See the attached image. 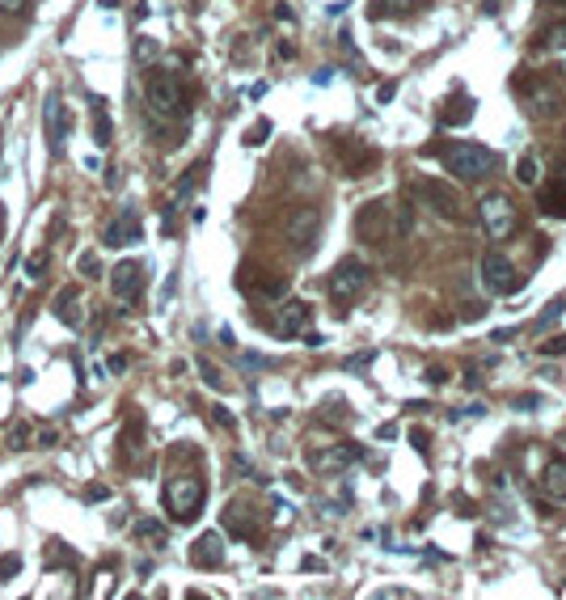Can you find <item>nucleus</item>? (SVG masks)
I'll return each instance as SVG.
<instances>
[{
	"instance_id": "09e8293b",
	"label": "nucleus",
	"mask_w": 566,
	"mask_h": 600,
	"mask_svg": "<svg viewBox=\"0 0 566 600\" xmlns=\"http://www.w3.org/2000/svg\"><path fill=\"white\" fill-rule=\"evenodd\" d=\"M97 4H102V9H119V0H97Z\"/></svg>"
},
{
	"instance_id": "58836bf2",
	"label": "nucleus",
	"mask_w": 566,
	"mask_h": 600,
	"mask_svg": "<svg viewBox=\"0 0 566 600\" xmlns=\"http://www.w3.org/2000/svg\"><path fill=\"white\" fill-rule=\"evenodd\" d=\"M241 363H246V368H271V360H266V355H254V351L241 355Z\"/></svg>"
},
{
	"instance_id": "f3484780",
	"label": "nucleus",
	"mask_w": 566,
	"mask_h": 600,
	"mask_svg": "<svg viewBox=\"0 0 566 600\" xmlns=\"http://www.w3.org/2000/svg\"><path fill=\"white\" fill-rule=\"evenodd\" d=\"M351 461H364V448H326V452H309V465L313 470H343V465H351Z\"/></svg>"
},
{
	"instance_id": "4be33fe9",
	"label": "nucleus",
	"mask_w": 566,
	"mask_h": 600,
	"mask_svg": "<svg viewBox=\"0 0 566 600\" xmlns=\"http://www.w3.org/2000/svg\"><path fill=\"white\" fill-rule=\"evenodd\" d=\"M537 178H541V161L533 153H525L516 161V182H520V186H537Z\"/></svg>"
},
{
	"instance_id": "7c9ffc66",
	"label": "nucleus",
	"mask_w": 566,
	"mask_h": 600,
	"mask_svg": "<svg viewBox=\"0 0 566 600\" xmlns=\"http://www.w3.org/2000/svg\"><path fill=\"white\" fill-rule=\"evenodd\" d=\"M30 9V0H0V13H9V17H22Z\"/></svg>"
},
{
	"instance_id": "ddd939ff",
	"label": "nucleus",
	"mask_w": 566,
	"mask_h": 600,
	"mask_svg": "<svg viewBox=\"0 0 566 600\" xmlns=\"http://www.w3.org/2000/svg\"><path fill=\"white\" fill-rule=\"evenodd\" d=\"M111 288H114V296H119V300H136L139 288H144V266L131 263V258H127V263H119L111 271Z\"/></svg>"
},
{
	"instance_id": "2f4dec72",
	"label": "nucleus",
	"mask_w": 566,
	"mask_h": 600,
	"mask_svg": "<svg viewBox=\"0 0 566 600\" xmlns=\"http://www.w3.org/2000/svg\"><path fill=\"white\" fill-rule=\"evenodd\" d=\"M152 56H157V42H152V39H139V42H136V59H139V64H148Z\"/></svg>"
},
{
	"instance_id": "412c9836",
	"label": "nucleus",
	"mask_w": 566,
	"mask_h": 600,
	"mask_svg": "<svg viewBox=\"0 0 566 600\" xmlns=\"http://www.w3.org/2000/svg\"><path fill=\"white\" fill-rule=\"evenodd\" d=\"M97 111H94V140L106 148L111 144V136H114V123H111V114H106V102H94Z\"/></svg>"
},
{
	"instance_id": "a18cd8bd",
	"label": "nucleus",
	"mask_w": 566,
	"mask_h": 600,
	"mask_svg": "<svg viewBox=\"0 0 566 600\" xmlns=\"http://www.w3.org/2000/svg\"><path fill=\"white\" fill-rule=\"evenodd\" d=\"M26 440H30V432H26V427H22V432H13V448H30Z\"/></svg>"
},
{
	"instance_id": "ea45409f",
	"label": "nucleus",
	"mask_w": 566,
	"mask_h": 600,
	"mask_svg": "<svg viewBox=\"0 0 566 600\" xmlns=\"http://www.w3.org/2000/svg\"><path fill=\"white\" fill-rule=\"evenodd\" d=\"M56 444H59V435L51 432V427H42V432H39V448H56Z\"/></svg>"
},
{
	"instance_id": "aec40b11",
	"label": "nucleus",
	"mask_w": 566,
	"mask_h": 600,
	"mask_svg": "<svg viewBox=\"0 0 566 600\" xmlns=\"http://www.w3.org/2000/svg\"><path fill=\"white\" fill-rule=\"evenodd\" d=\"M56 318L64 321V326H72V330H81V321H85L81 296H76V292H59L56 296Z\"/></svg>"
},
{
	"instance_id": "de8ad7c7",
	"label": "nucleus",
	"mask_w": 566,
	"mask_h": 600,
	"mask_svg": "<svg viewBox=\"0 0 566 600\" xmlns=\"http://www.w3.org/2000/svg\"><path fill=\"white\" fill-rule=\"evenodd\" d=\"M410 440H415L418 452H427V435H423V432H410Z\"/></svg>"
},
{
	"instance_id": "a211bd4d",
	"label": "nucleus",
	"mask_w": 566,
	"mask_h": 600,
	"mask_svg": "<svg viewBox=\"0 0 566 600\" xmlns=\"http://www.w3.org/2000/svg\"><path fill=\"white\" fill-rule=\"evenodd\" d=\"M415 9H418V0H373L368 17L373 22H389V17H410Z\"/></svg>"
},
{
	"instance_id": "b1692460",
	"label": "nucleus",
	"mask_w": 566,
	"mask_h": 600,
	"mask_svg": "<svg viewBox=\"0 0 566 600\" xmlns=\"http://www.w3.org/2000/svg\"><path fill=\"white\" fill-rule=\"evenodd\" d=\"M473 119V102H456V111H444V127H465Z\"/></svg>"
},
{
	"instance_id": "f8f14e48",
	"label": "nucleus",
	"mask_w": 566,
	"mask_h": 600,
	"mask_svg": "<svg viewBox=\"0 0 566 600\" xmlns=\"http://www.w3.org/2000/svg\"><path fill=\"white\" fill-rule=\"evenodd\" d=\"M525 98H528V106H533L537 119H553V114L562 111V98H558L553 81H541V76H528L525 81Z\"/></svg>"
},
{
	"instance_id": "1a4fd4ad",
	"label": "nucleus",
	"mask_w": 566,
	"mask_h": 600,
	"mask_svg": "<svg viewBox=\"0 0 566 600\" xmlns=\"http://www.w3.org/2000/svg\"><path fill=\"white\" fill-rule=\"evenodd\" d=\"M318 233H321V211L318 208H296L283 220V237L292 241V250L296 254H309L318 246Z\"/></svg>"
},
{
	"instance_id": "5701e85b",
	"label": "nucleus",
	"mask_w": 566,
	"mask_h": 600,
	"mask_svg": "<svg viewBox=\"0 0 566 600\" xmlns=\"http://www.w3.org/2000/svg\"><path fill=\"white\" fill-rule=\"evenodd\" d=\"M541 211H545V216H566V186H562V182H558L553 191L541 195Z\"/></svg>"
},
{
	"instance_id": "cd10ccee",
	"label": "nucleus",
	"mask_w": 566,
	"mask_h": 600,
	"mask_svg": "<svg viewBox=\"0 0 566 600\" xmlns=\"http://www.w3.org/2000/svg\"><path fill=\"white\" fill-rule=\"evenodd\" d=\"M47 263H51V254H47V250L30 254V258H26V275H30V280H39L42 271H47Z\"/></svg>"
},
{
	"instance_id": "f704fd0d",
	"label": "nucleus",
	"mask_w": 566,
	"mask_h": 600,
	"mask_svg": "<svg viewBox=\"0 0 566 600\" xmlns=\"http://www.w3.org/2000/svg\"><path fill=\"white\" fill-rule=\"evenodd\" d=\"M266 136H271V123H266V119H263V123H258V127H254V131H249V136H246V144H254V148H258V144H263Z\"/></svg>"
},
{
	"instance_id": "79ce46f5",
	"label": "nucleus",
	"mask_w": 566,
	"mask_h": 600,
	"mask_svg": "<svg viewBox=\"0 0 566 600\" xmlns=\"http://www.w3.org/2000/svg\"><path fill=\"white\" fill-rule=\"evenodd\" d=\"M427 381H431V385H444V381H448V372H444V368H427Z\"/></svg>"
},
{
	"instance_id": "dca6fc26",
	"label": "nucleus",
	"mask_w": 566,
	"mask_h": 600,
	"mask_svg": "<svg viewBox=\"0 0 566 600\" xmlns=\"http://www.w3.org/2000/svg\"><path fill=\"white\" fill-rule=\"evenodd\" d=\"M313 318V309L304 305V300H288V305L279 309V321H275V335L292 338V335H304V326Z\"/></svg>"
},
{
	"instance_id": "393cba45",
	"label": "nucleus",
	"mask_w": 566,
	"mask_h": 600,
	"mask_svg": "<svg viewBox=\"0 0 566 600\" xmlns=\"http://www.w3.org/2000/svg\"><path fill=\"white\" fill-rule=\"evenodd\" d=\"M136 537L139 542H166V524L161 520H136Z\"/></svg>"
},
{
	"instance_id": "f257e3e1",
	"label": "nucleus",
	"mask_w": 566,
	"mask_h": 600,
	"mask_svg": "<svg viewBox=\"0 0 566 600\" xmlns=\"http://www.w3.org/2000/svg\"><path fill=\"white\" fill-rule=\"evenodd\" d=\"M144 102L157 123H174L186 114V89H182L178 72L169 68H148L144 72Z\"/></svg>"
},
{
	"instance_id": "423d86ee",
	"label": "nucleus",
	"mask_w": 566,
	"mask_h": 600,
	"mask_svg": "<svg viewBox=\"0 0 566 600\" xmlns=\"http://www.w3.org/2000/svg\"><path fill=\"white\" fill-rule=\"evenodd\" d=\"M478 216H482L490 241H508L511 233H516V203H511L503 191H490V195H482V203H478Z\"/></svg>"
},
{
	"instance_id": "9d476101",
	"label": "nucleus",
	"mask_w": 566,
	"mask_h": 600,
	"mask_svg": "<svg viewBox=\"0 0 566 600\" xmlns=\"http://www.w3.org/2000/svg\"><path fill=\"white\" fill-rule=\"evenodd\" d=\"M42 123H47V148H51V157H64V144H68V131H72V114L59 94H47V102H42Z\"/></svg>"
},
{
	"instance_id": "a878e982",
	"label": "nucleus",
	"mask_w": 566,
	"mask_h": 600,
	"mask_svg": "<svg viewBox=\"0 0 566 600\" xmlns=\"http://www.w3.org/2000/svg\"><path fill=\"white\" fill-rule=\"evenodd\" d=\"M562 309H566V296H553L550 305H545V313L537 318V330H545L550 321H558V318H562Z\"/></svg>"
},
{
	"instance_id": "6ab92c4d",
	"label": "nucleus",
	"mask_w": 566,
	"mask_h": 600,
	"mask_svg": "<svg viewBox=\"0 0 566 600\" xmlns=\"http://www.w3.org/2000/svg\"><path fill=\"white\" fill-rule=\"evenodd\" d=\"M541 487H545V495H553V499H566V457H553L550 465H545Z\"/></svg>"
},
{
	"instance_id": "c756f323",
	"label": "nucleus",
	"mask_w": 566,
	"mask_h": 600,
	"mask_svg": "<svg viewBox=\"0 0 566 600\" xmlns=\"http://www.w3.org/2000/svg\"><path fill=\"white\" fill-rule=\"evenodd\" d=\"M17 571H22V559H17V554H4V559H0V575H4V579H13Z\"/></svg>"
},
{
	"instance_id": "473e14b6",
	"label": "nucleus",
	"mask_w": 566,
	"mask_h": 600,
	"mask_svg": "<svg viewBox=\"0 0 566 600\" xmlns=\"http://www.w3.org/2000/svg\"><path fill=\"white\" fill-rule=\"evenodd\" d=\"M211 419L220 423L224 432H233V427H237V419H233V415H229V410H224V406H211Z\"/></svg>"
},
{
	"instance_id": "37998d69",
	"label": "nucleus",
	"mask_w": 566,
	"mask_h": 600,
	"mask_svg": "<svg viewBox=\"0 0 566 600\" xmlns=\"http://www.w3.org/2000/svg\"><path fill=\"white\" fill-rule=\"evenodd\" d=\"M106 368H111V372H123V368H127V355H111V363H106Z\"/></svg>"
},
{
	"instance_id": "3c124183",
	"label": "nucleus",
	"mask_w": 566,
	"mask_h": 600,
	"mask_svg": "<svg viewBox=\"0 0 566 600\" xmlns=\"http://www.w3.org/2000/svg\"><path fill=\"white\" fill-rule=\"evenodd\" d=\"M0 237H4V203H0Z\"/></svg>"
},
{
	"instance_id": "4468645a",
	"label": "nucleus",
	"mask_w": 566,
	"mask_h": 600,
	"mask_svg": "<svg viewBox=\"0 0 566 600\" xmlns=\"http://www.w3.org/2000/svg\"><path fill=\"white\" fill-rule=\"evenodd\" d=\"M191 562L194 567H203V571L224 567V537L220 533H203V537L191 545Z\"/></svg>"
},
{
	"instance_id": "c85d7f7f",
	"label": "nucleus",
	"mask_w": 566,
	"mask_h": 600,
	"mask_svg": "<svg viewBox=\"0 0 566 600\" xmlns=\"http://www.w3.org/2000/svg\"><path fill=\"white\" fill-rule=\"evenodd\" d=\"M373 360H376V351H359V355H351V360H346V368H351V372H364Z\"/></svg>"
},
{
	"instance_id": "a19ab883",
	"label": "nucleus",
	"mask_w": 566,
	"mask_h": 600,
	"mask_svg": "<svg viewBox=\"0 0 566 600\" xmlns=\"http://www.w3.org/2000/svg\"><path fill=\"white\" fill-rule=\"evenodd\" d=\"M533 406H541L537 393H525V398H516V410H533Z\"/></svg>"
},
{
	"instance_id": "0eeeda50",
	"label": "nucleus",
	"mask_w": 566,
	"mask_h": 600,
	"mask_svg": "<svg viewBox=\"0 0 566 600\" xmlns=\"http://www.w3.org/2000/svg\"><path fill=\"white\" fill-rule=\"evenodd\" d=\"M368 283H373L368 266L359 263V258H343L330 275V296L338 300V305H351V300H359V296L368 292Z\"/></svg>"
},
{
	"instance_id": "7ed1b4c3",
	"label": "nucleus",
	"mask_w": 566,
	"mask_h": 600,
	"mask_svg": "<svg viewBox=\"0 0 566 600\" xmlns=\"http://www.w3.org/2000/svg\"><path fill=\"white\" fill-rule=\"evenodd\" d=\"M440 161H444V169H448L453 178H461V182H478V178H486V174L495 169V153L482 148V144H470V140L448 144V148L440 153Z\"/></svg>"
},
{
	"instance_id": "bb28decb",
	"label": "nucleus",
	"mask_w": 566,
	"mask_h": 600,
	"mask_svg": "<svg viewBox=\"0 0 566 600\" xmlns=\"http://www.w3.org/2000/svg\"><path fill=\"white\" fill-rule=\"evenodd\" d=\"M76 271H81V275H89V280H102V263H97V254L94 250L81 254V258H76Z\"/></svg>"
},
{
	"instance_id": "f03ea898",
	"label": "nucleus",
	"mask_w": 566,
	"mask_h": 600,
	"mask_svg": "<svg viewBox=\"0 0 566 600\" xmlns=\"http://www.w3.org/2000/svg\"><path fill=\"white\" fill-rule=\"evenodd\" d=\"M161 499H166V512L178 524H191L199 512H203V499H208V487H203V478L194 474H178L169 478L166 490H161Z\"/></svg>"
},
{
	"instance_id": "6e6552de",
	"label": "nucleus",
	"mask_w": 566,
	"mask_h": 600,
	"mask_svg": "<svg viewBox=\"0 0 566 600\" xmlns=\"http://www.w3.org/2000/svg\"><path fill=\"white\" fill-rule=\"evenodd\" d=\"M415 195L427 203L440 220H453V224H461L465 220V211H461V199H456V191L448 186V182H440V178H423V182H415Z\"/></svg>"
},
{
	"instance_id": "e433bc0d",
	"label": "nucleus",
	"mask_w": 566,
	"mask_h": 600,
	"mask_svg": "<svg viewBox=\"0 0 566 600\" xmlns=\"http://www.w3.org/2000/svg\"><path fill=\"white\" fill-rule=\"evenodd\" d=\"M566 351V338L558 335V338H550V343H541V355H562Z\"/></svg>"
},
{
	"instance_id": "4c0bfd02",
	"label": "nucleus",
	"mask_w": 566,
	"mask_h": 600,
	"mask_svg": "<svg viewBox=\"0 0 566 600\" xmlns=\"http://www.w3.org/2000/svg\"><path fill=\"white\" fill-rule=\"evenodd\" d=\"M85 499H89V503H102V499H111V487H89V490H85Z\"/></svg>"
},
{
	"instance_id": "8fccbe9b",
	"label": "nucleus",
	"mask_w": 566,
	"mask_h": 600,
	"mask_svg": "<svg viewBox=\"0 0 566 600\" xmlns=\"http://www.w3.org/2000/svg\"><path fill=\"white\" fill-rule=\"evenodd\" d=\"M558 68L566 72V47H562V51H558Z\"/></svg>"
},
{
	"instance_id": "20e7f679",
	"label": "nucleus",
	"mask_w": 566,
	"mask_h": 600,
	"mask_svg": "<svg viewBox=\"0 0 566 600\" xmlns=\"http://www.w3.org/2000/svg\"><path fill=\"white\" fill-rule=\"evenodd\" d=\"M393 220V203H385V199H373V203H364L355 216V233L359 241H368V246H385L389 237H398V224Z\"/></svg>"
},
{
	"instance_id": "2eb2a0df",
	"label": "nucleus",
	"mask_w": 566,
	"mask_h": 600,
	"mask_svg": "<svg viewBox=\"0 0 566 600\" xmlns=\"http://www.w3.org/2000/svg\"><path fill=\"white\" fill-rule=\"evenodd\" d=\"M338 153H343V166H346V178H364L368 169L376 166V153L368 148L364 140H351V144H338Z\"/></svg>"
},
{
	"instance_id": "c9c22d12",
	"label": "nucleus",
	"mask_w": 566,
	"mask_h": 600,
	"mask_svg": "<svg viewBox=\"0 0 566 600\" xmlns=\"http://www.w3.org/2000/svg\"><path fill=\"white\" fill-rule=\"evenodd\" d=\"M393 98H398V85H393V81L376 85V102H381V106H385V102H393Z\"/></svg>"
},
{
	"instance_id": "49530a36",
	"label": "nucleus",
	"mask_w": 566,
	"mask_h": 600,
	"mask_svg": "<svg viewBox=\"0 0 566 600\" xmlns=\"http://www.w3.org/2000/svg\"><path fill=\"white\" fill-rule=\"evenodd\" d=\"M275 17H279V22H296V13H292L288 4H279V9H275Z\"/></svg>"
},
{
	"instance_id": "72a5a7b5",
	"label": "nucleus",
	"mask_w": 566,
	"mask_h": 600,
	"mask_svg": "<svg viewBox=\"0 0 566 600\" xmlns=\"http://www.w3.org/2000/svg\"><path fill=\"white\" fill-rule=\"evenodd\" d=\"M199 372H203V381H208L211 390H220V385H224V381H220V372H216V368H211L208 360H199Z\"/></svg>"
},
{
	"instance_id": "c03bdc74",
	"label": "nucleus",
	"mask_w": 566,
	"mask_h": 600,
	"mask_svg": "<svg viewBox=\"0 0 566 600\" xmlns=\"http://www.w3.org/2000/svg\"><path fill=\"white\" fill-rule=\"evenodd\" d=\"M465 385H470V390H482V377H478V372L470 368V372H465Z\"/></svg>"
},
{
	"instance_id": "9b49d317",
	"label": "nucleus",
	"mask_w": 566,
	"mask_h": 600,
	"mask_svg": "<svg viewBox=\"0 0 566 600\" xmlns=\"http://www.w3.org/2000/svg\"><path fill=\"white\" fill-rule=\"evenodd\" d=\"M131 241H139V216H136V208H123L106 228H102V246H106V250H123Z\"/></svg>"
},
{
	"instance_id": "39448f33",
	"label": "nucleus",
	"mask_w": 566,
	"mask_h": 600,
	"mask_svg": "<svg viewBox=\"0 0 566 600\" xmlns=\"http://www.w3.org/2000/svg\"><path fill=\"white\" fill-rule=\"evenodd\" d=\"M478 275H482V288H486L490 296H511L516 288H525V280L516 275L511 258H508V254H499V250L482 254V263H478Z\"/></svg>"
}]
</instances>
